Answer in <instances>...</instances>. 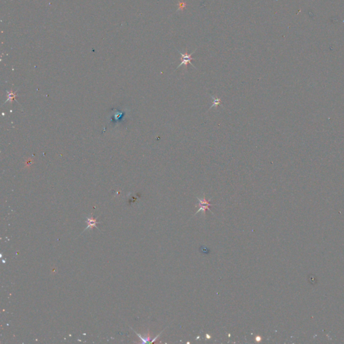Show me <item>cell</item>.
<instances>
[{
    "label": "cell",
    "instance_id": "6da1fadb",
    "mask_svg": "<svg viewBox=\"0 0 344 344\" xmlns=\"http://www.w3.org/2000/svg\"><path fill=\"white\" fill-rule=\"evenodd\" d=\"M197 199L198 200V201H199V204L197 205L198 207H199V210H198V211H196V213L194 214V215H196V214L198 213L199 212L202 211V212H203L204 216L205 217L206 216V211H207V210L210 211L212 213L214 214L213 213V211H212L210 209V207H211V206H213V204H212L210 202V200H208L206 198L205 194L203 195V198H199L198 197H197Z\"/></svg>",
    "mask_w": 344,
    "mask_h": 344
},
{
    "label": "cell",
    "instance_id": "277c9868",
    "mask_svg": "<svg viewBox=\"0 0 344 344\" xmlns=\"http://www.w3.org/2000/svg\"><path fill=\"white\" fill-rule=\"evenodd\" d=\"M131 329L133 330L134 332L136 333L138 336H139V338L141 339V340L142 341V343H150V339H151V337H150V331L149 329H148V332H147V335L145 336H142L141 335H140L139 333H137L136 331H135L133 328L131 327Z\"/></svg>",
    "mask_w": 344,
    "mask_h": 344
},
{
    "label": "cell",
    "instance_id": "3957f363",
    "mask_svg": "<svg viewBox=\"0 0 344 344\" xmlns=\"http://www.w3.org/2000/svg\"><path fill=\"white\" fill-rule=\"evenodd\" d=\"M85 222L87 223L88 226L86 227V228H85V230L88 229L89 228L93 229L94 227H96V228H97V224L100 223L99 222H98V221H97V218L94 219L93 216H91V217L87 218V220H86ZM85 230H84V231H85Z\"/></svg>",
    "mask_w": 344,
    "mask_h": 344
},
{
    "label": "cell",
    "instance_id": "7a4b0ae2",
    "mask_svg": "<svg viewBox=\"0 0 344 344\" xmlns=\"http://www.w3.org/2000/svg\"><path fill=\"white\" fill-rule=\"evenodd\" d=\"M177 51H178V53H179L180 54L181 56H182V62H181L180 64H179V65L177 66L176 69H177L178 68H180V67L181 66H182V65L185 66L186 69H188V63L191 64V65H192L193 67H194V68L196 69V67H195L194 66V64H193L192 63V62H191L192 60H195L194 58H192V55L195 53V51H196V50L194 51L191 54H188V52H187V51L186 52V53H182V52H180V51H178V50H177Z\"/></svg>",
    "mask_w": 344,
    "mask_h": 344
},
{
    "label": "cell",
    "instance_id": "5b68a950",
    "mask_svg": "<svg viewBox=\"0 0 344 344\" xmlns=\"http://www.w3.org/2000/svg\"><path fill=\"white\" fill-rule=\"evenodd\" d=\"M210 96L212 98V99L213 100V105L210 106L209 110H210L211 108H213V107H218V106L220 105L221 100H220V98H216L214 96H212L211 94H210Z\"/></svg>",
    "mask_w": 344,
    "mask_h": 344
}]
</instances>
